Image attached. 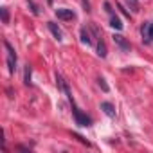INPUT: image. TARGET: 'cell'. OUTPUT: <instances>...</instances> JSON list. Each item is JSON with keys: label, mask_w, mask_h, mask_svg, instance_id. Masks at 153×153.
I'll return each mask as SVG.
<instances>
[{"label": "cell", "mask_w": 153, "mask_h": 153, "mask_svg": "<svg viewBox=\"0 0 153 153\" xmlns=\"http://www.w3.org/2000/svg\"><path fill=\"white\" fill-rule=\"evenodd\" d=\"M16 149H20V151H29V148H25V146H16Z\"/></svg>", "instance_id": "21"}, {"label": "cell", "mask_w": 153, "mask_h": 153, "mask_svg": "<svg viewBox=\"0 0 153 153\" xmlns=\"http://www.w3.org/2000/svg\"><path fill=\"white\" fill-rule=\"evenodd\" d=\"M56 85H58V88H59V90H63V92H65V96L68 97V101H70V99H74V97H72V94H70V87H68V83L63 79V76L56 74Z\"/></svg>", "instance_id": "4"}, {"label": "cell", "mask_w": 153, "mask_h": 153, "mask_svg": "<svg viewBox=\"0 0 153 153\" xmlns=\"http://www.w3.org/2000/svg\"><path fill=\"white\" fill-rule=\"evenodd\" d=\"M131 2H133V4H137V0H131Z\"/></svg>", "instance_id": "22"}, {"label": "cell", "mask_w": 153, "mask_h": 153, "mask_svg": "<svg viewBox=\"0 0 153 153\" xmlns=\"http://www.w3.org/2000/svg\"><path fill=\"white\" fill-rule=\"evenodd\" d=\"M117 7H119V9H121V13H123V15H124V16H128V18H130V13H128V11H126V9H124V7H123V6H121V4H117Z\"/></svg>", "instance_id": "20"}, {"label": "cell", "mask_w": 153, "mask_h": 153, "mask_svg": "<svg viewBox=\"0 0 153 153\" xmlns=\"http://www.w3.org/2000/svg\"><path fill=\"white\" fill-rule=\"evenodd\" d=\"M90 29H92V34H94V38H101V34H99V29H97V25L96 24H90Z\"/></svg>", "instance_id": "16"}, {"label": "cell", "mask_w": 153, "mask_h": 153, "mask_svg": "<svg viewBox=\"0 0 153 153\" xmlns=\"http://www.w3.org/2000/svg\"><path fill=\"white\" fill-rule=\"evenodd\" d=\"M101 110H103L108 117H115V108H114V105H112V103L103 101V103H101Z\"/></svg>", "instance_id": "9"}, {"label": "cell", "mask_w": 153, "mask_h": 153, "mask_svg": "<svg viewBox=\"0 0 153 153\" xmlns=\"http://www.w3.org/2000/svg\"><path fill=\"white\" fill-rule=\"evenodd\" d=\"M0 15H2V22L9 24V9L7 7H0Z\"/></svg>", "instance_id": "12"}, {"label": "cell", "mask_w": 153, "mask_h": 153, "mask_svg": "<svg viewBox=\"0 0 153 153\" xmlns=\"http://www.w3.org/2000/svg\"><path fill=\"white\" fill-rule=\"evenodd\" d=\"M27 6H29V9H31V13H33V15H40V9H38V6L33 2V0H29Z\"/></svg>", "instance_id": "14"}, {"label": "cell", "mask_w": 153, "mask_h": 153, "mask_svg": "<svg viewBox=\"0 0 153 153\" xmlns=\"http://www.w3.org/2000/svg\"><path fill=\"white\" fill-rule=\"evenodd\" d=\"M105 11H106V13H110V15H114V9H112L110 2H105Z\"/></svg>", "instance_id": "19"}, {"label": "cell", "mask_w": 153, "mask_h": 153, "mask_svg": "<svg viewBox=\"0 0 153 153\" xmlns=\"http://www.w3.org/2000/svg\"><path fill=\"white\" fill-rule=\"evenodd\" d=\"M56 16H58V20H72V18H76V13L72 9L61 7V9H56Z\"/></svg>", "instance_id": "5"}, {"label": "cell", "mask_w": 153, "mask_h": 153, "mask_svg": "<svg viewBox=\"0 0 153 153\" xmlns=\"http://www.w3.org/2000/svg\"><path fill=\"white\" fill-rule=\"evenodd\" d=\"M81 4H83V9L88 13L90 11V2H88V0H81Z\"/></svg>", "instance_id": "18"}, {"label": "cell", "mask_w": 153, "mask_h": 153, "mask_svg": "<svg viewBox=\"0 0 153 153\" xmlns=\"http://www.w3.org/2000/svg\"><path fill=\"white\" fill-rule=\"evenodd\" d=\"M97 56L99 58H106V45H105V42L101 38L97 40Z\"/></svg>", "instance_id": "11"}, {"label": "cell", "mask_w": 153, "mask_h": 153, "mask_svg": "<svg viewBox=\"0 0 153 153\" xmlns=\"http://www.w3.org/2000/svg\"><path fill=\"white\" fill-rule=\"evenodd\" d=\"M114 42H115V45L121 49V51H130V43L126 42V38L124 36H121V34H114Z\"/></svg>", "instance_id": "6"}, {"label": "cell", "mask_w": 153, "mask_h": 153, "mask_svg": "<svg viewBox=\"0 0 153 153\" xmlns=\"http://www.w3.org/2000/svg\"><path fill=\"white\" fill-rule=\"evenodd\" d=\"M47 27H49V31L52 33V36H54L58 42H61V40H63V33H61V29H59L54 22H47Z\"/></svg>", "instance_id": "7"}, {"label": "cell", "mask_w": 153, "mask_h": 153, "mask_svg": "<svg viewBox=\"0 0 153 153\" xmlns=\"http://www.w3.org/2000/svg\"><path fill=\"white\" fill-rule=\"evenodd\" d=\"M110 25H112L115 31H121V29H123V22H121V18L115 16V15H112V18H110Z\"/></svg>", "instance_id": "10"}, {"label": "cell", "mask_w": 153, "mask_h": 153, "mask_svg": "<svg viewBox=\"0 0 153 153\" xmlns=\"http://www.w3.org/2000/svg\"><path fill=\"white\" fill-rule=\"evenodd\" d=\"M68 103H70V106H72V115H74V119H76V124H78V126H90V124H92V119H90L87 114H83L78 106H76L74 99H70Z\"/></svg>", "instance_id": "1"}, {"label": "cell", "mask_w": 153, "mask_h": 153, "mask_svg": "<svg viewBox=\"0 0 153 153\" xmlns=\"http://www.w3.org/2000/svg\"><path fill=\"white\" fill-rule=\"evenodd\" d=\"M24 83H25V85H31V67H29V65L25 67V74H24Z\"/></svg>", "instance_id": "13"}, {"label": "cell", "mask_w": 153, "mask_h": 153, "mask_svg": "<svg viewBox=\"0 0 153 153\" xmlns=\"http://www.w3.org/2000/svg\"><path fill=\"white\" fill-rule=\"evenodd\" d=\"M97 85L103 88V92H108L110 90V87L106 85V81H105V78H97Z\"/></svg>", "instance_id": "15"}, {"label": "cell", "mask_w": 153, "mask_h": 153, "mask_svg": "<svg viewBox=\"0 0 153 153\" xmlns=\"http://www.w3.org/2000/svg\"><path fill=\"white\" fill-rule=\"evenodd\" d=\"M140 36L144 43H151L153 42V22H144L140 27Z\"/></svg>", "instance_id": "3"}, {"label": "cell", "mask_w": 153, "mask_h": 153, "mask_svg": "<svg viewBox=\"0 0 153 153\" xmlns=\"http://www.w3.org/2000/svg\"><path fill=\"white\" fill-rule=\"evenodd\" d=\"M81 43L85 45H94V40H92V34L87 27H81Z\"/></svg>", "instance_id": "8"}, {"label": "cell", "mask_w": 153, "mask_h": 153, "mask_svg": "<svg viewBox=\"0 0 153 153\" xmlns=\"http://www.w3.org/2000/svg\"><path fill=\"white\" fill-rule=\"evenodd\" d=\"M74 137H76V139H78V140H79V142H83V144H87V146H90V142H88V140H87V139H83V137H81V135H78V133H74Z\"/></svg>", "instance_id": "17"}, {"label": "cell", "mask_w": 153, "mask_h": 153, "mask_svg": "<svg viewBox=\"0 0 153 153\" xmlns=\"http://www.w3.org/2000/svg\"><path fill=\"white\" fill-rule=\"evenodd\" d=\"M4 47L7 51V70H9V74H15V70H16V52H15L13 45L7 40L4 42Z\"/></svg>", "instance_id": "2"}]
</instances>
